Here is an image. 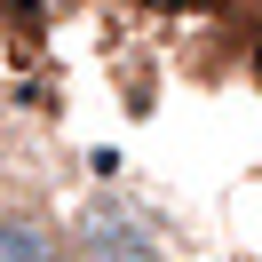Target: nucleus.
I'll return each instance as SVG.
<instances>
[{"label": "nucleus", "mask_w": 262, "mask_h": 262, "mask_svg": "<svg viewBox=\"0 0 262 262\" xmlns=\"http://www.w3.org/2000/svg\"><path fill=\"white\" fill-rule=\"evenodd\" d=\"M0 262H72V230L48 207H0Z\"/></svg>", "instance_id": "f03ea898"}, {"label": "nucleus", "mask_w": 262, "mask_h": 262, "mask_svg": "<svg viewBox=\"0 0 262 262\" xmlns=\"http://www.w3.org/2000/svg\"><path fill=\"white\" fill-rule=\"evenodd\" d=\"M72 262H167V246H159V230H143L135 214L96 207L72 230Z\"/></svg>", "instance_id": "f257e3e1"}]
</instances>
